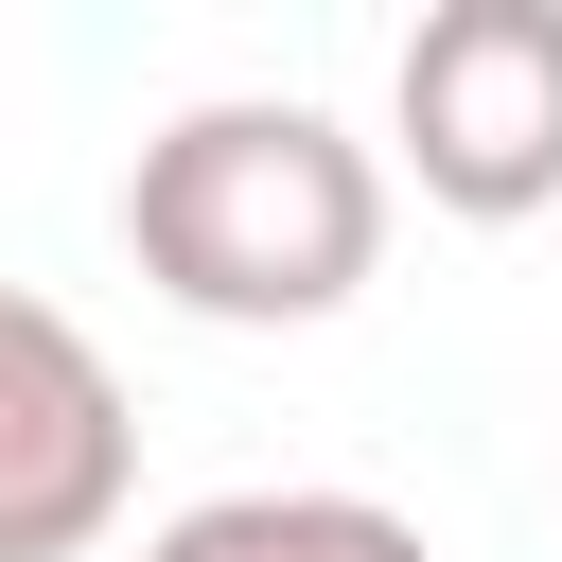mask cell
<instances>
[{
	"mask_svg": "<svg viewBox=\"0 0 562 562\" xmlns=\"http://www.w3.org/2000/svg\"><path fill=\"white\" fill-rule=\"evenodd\" d=\"M140 492V404L88 351V316H53L35 281H0V562H88Z\"/></svg>",
	"mask_w": 562,
	"mask_h": 562,
	"instance_id": "obj_3",
	"label": "cell"
},
{
	"mask_svg": "<svg viewBox=\"0 0 562 562\" xmlns=\"http://www.w3.org/2000/svg\"><path fill=\"white\" fill-rule=\"evenodd\" d=\"M386 158L457 228L562 211V0H439L386 70Z\"/></svg>",
	"mask_w": 562,
	"mask_h": 562,
	"instance_id": "obj_2",
	"label": "cell"
},
{
	"mask_svg": "<svg viewBox=\"0 0 562 562\" xmlns=\"http://www.w3.org/2000/svg\"><path fill=\"white\" fill-rule=\"evenodd\" d=\"M140 562H439L386 492H211L176 527H140Z\"/></svg>",
	"mask_w": 562,
	"mask_h": 562,
	"instance_id": "obj_4",
	"label": "cell"
},
{
	"mask_svg": "<svg viewBox=\"0 0 562 562\" xmlns=\"http://www.w3.org/2000/svg\"><path fill=\"white\" fill-rule=\"evenodd\" d=\"M123 246L211 334H316L386 263V158L299 88H228L123 158Z\"/></svg>",
	"mask_w": 562,
	"mask_h": 562,
	"instance_id": "obj_1",
	"label": "cell"
}]
</instances>
